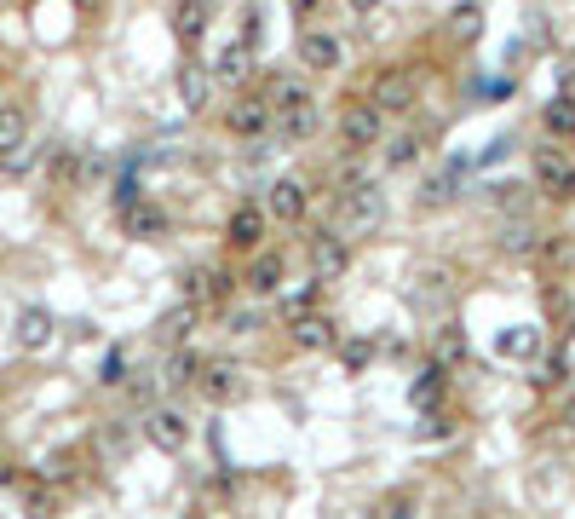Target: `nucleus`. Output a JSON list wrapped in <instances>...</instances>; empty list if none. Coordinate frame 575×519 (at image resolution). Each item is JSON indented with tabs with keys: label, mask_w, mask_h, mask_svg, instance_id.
<instances>
[{
	"label": "nucleus",
	"mask_w": 575,
	"mask_h": 519,
	"mask_svg": "<svg viewBox=\"0 0 575 519\" xmlns=\"http://www.w3.org/2000/svg\"><path fill=\"white\" fill-rule=\"evenodd\" d=\"M529 179H536L547 203H575V156L564 145H552V138L529 156Z\"/></svg>",
	"instance_id": "nucleus-1"
},
{
	"label": "nucleus",
	"mask_w": 575,
	"mask_h": 519,
	"mask_svg": "<svg viewBox=\"0 0 575 519\" xmlns=\"http://www.w3.org/2000/svg\"><path fill=\"white\" fill-rule=\"evenodd\" d=\"M271 98L265 93H242V98H231L224 105V133H236V138H248V145H259L265 138V128H271Z\"/></svg>",
	"instance_id": "nucleus-2"
},
{
	"label": "nucleus",
	"mask_w": 575,
	"mask_h": 519,
	"mask_svg": "<svg viewBox=\"0 0 575 519\" xmlns=\"http://www.w3.org/2000/svg\"><path fill=\"white\" fill-rule=\"evenodd\" d=\"M380 138H386V116L368 105V98H357V105L340 110V145L345 150H375Z\"/></svg>",
	"instance_id": "nucleus-3"
},
{
	"label": "nucleus",
	"mask_w": 575,
	"mask_h": 519,
	"mask_svg": "<svg viewBox=\"0 0 575 519\" xmlns=\"http://www.w3.org/2000/svg\"><path fill=\"white\" fill-rule=\"evenodd\" d=\"M345 64V41L334 29H299V70L305 75H334Z\"/></svg>",
	"instance_id": "nucleus-4"
},
{
	"label": "nucleus",
	"mask_w": 575,
	"mask_h": 519,
	"mask_svg": "<svg viewBox=\"0 0 575 519\" xmlns=\"http://www.w3.org/2000/svg\"><path fill=\"white\" fill-rule=\"evenodd\" d=\"M236 294V271L231 266H196L184 271V301L191 306H224Z\"/></svg>",
	"instance_id": "nucleus-5"
},
{
	"label": "nucleus",
	"mask_w": 575,
	"mask_h": 519,
	"mask_svg": "<svg viewBox=\"0 0 575 519\" xmlns=\"http://www.w3.org/2000/svg\"><path fill=\"white\" fill-rule=\"evenodd\" d=\"M265 237H271V208H259V203H242L231 219H224V243H231L236 254L265 249Z\"/></svg>",
	"instance_id": "nucleus-6"
},
{
	"label": "nucleus",
	"mask_w": 575,
	"mask_h": 519,
	"mask_svg": "<svg viewBox=\"0 0 575 519\" xmlns=\"http://www.w3.org/2000/svg\"><path fill=\"white\" fill-rule=\"evenodd\" d=\"M415 98H420V82L408 70H386L375 87H368V105H375L380 116H408L415 110Z\"/></svg>",
	"instance_id": "nucleus-7"
},
{
	"label": "nucleus",
	"mask_w": 575,
	"mask_h": 519,
	"mask_svg": "<svg viewBox=\"0 0 575 519\" xmlns=\"http://www.w3.org/2000/svg\"><path fill=\"white\" fill-rule=\"evenodd\" d=\"M265 98H271V110L282 116V122H288V116H311V110H317L311 87H305L294 70H277L271 82H265Z\"/></svg>",
	"instance_id": "nucleus-8"
},
{
	"label": "nucleus",
	"mask_w": 575,
	"mask_h": 519,
	"mask_svg": "<svg viewBox=\"0 0 575 519\" xmlns=\"http://www.w3.org/2000/svg\"><path fill=\"white\" fill-rule=\"evenodd\" d=\"M282 283H288V260L277 249H254V266L242 277V289L259 294V301H271V294H282Z\"/></svg>",
	"instance_id": "nucleus-9"
},
{
	"label": "nucleus",
	"mask_w": 575,
	"mask_h": 519,
	"mask_svg": "<svg viewBox=\"0 0 575 519\" xmlns=\"http://www.w3.org/2000/svg\"><path fill=\"white\" fill-rule=\"evenodd\" d=\"M265 208H271V219H282V226H299L305 219V208H311V185H305V179H277L271 185V196H265Z\"/></svg>",
	"instance_id": "nucleus-10"
},
{
	"label": "nucleus",
	"mask_w": 575,
	"mask_h": 519,
	"mask_svg": "<svg viewBox=\"0 0 575 519\" xmlns=\"http://www.w3.org/2000/svg\"><path fill=\"white\" fill-rule=\"evenodd\" d=\"M340 219H345V237H363V231H375V219H380V191L375 185H345L340 196Z\"/></svg>",
	"instance_id": "nucleus-11"
},
{
	"label": "nucleus",
	"mask_w": 575,
	"mask_h": 519,
	"mask_svg": "<svg viewBox=\"0 0 575 519\" xmlns=\"http://www.w3.org/2000/svg\"><path fill=\"white\" fill-rule=\"evenodd\" d=\"M144 438H150L156 450H184V438H191V422H184L179 410L156 405L150 415H144Z\"/></svg>",
	"instance_id": "nucleus-12"
},
{
	"label": "nucleus",
	"mask_w": 575,
	"mask_h": 519,
	"mask_svg": "<svg viewBox=\"0 0 575 519\" xmlns=\"http://www.w3.org/2000/svg\"><path fill=\"white\" fill-rule=\"evenodd\" d=\"M12 335H17V347H24V352H47L58 324H52L47 306H24V312H17V324H12Z\"/></svg>",
	"instance_id": "nucleus-13"
},
{
	"label": "nucleus",
	"mask_w": 575,
	"mask_h": 519,
	"mask_svg": "<svg viewBox=\"0 0 575 519\" xmlns=\"http://www.w3.org/2000/svg\"><path fill=\"white\" fill-rule=\"evenodd\" d=\"M208 70H213V82H219V87H242V82H248V70H254V47H248V41L219 47Z\"/></svg>",
	"instance_id": "nucleus-14"
},
{
	"label": "nucleus",
	"mask_w": 575,
	"mask_h": 519,
	"mask_svg": "<svg viewBox=\"0 0 575 519\" xmlns=\"http://www.w3.org/2000/svg\"><path fill=\"white\" fill-rule=\"evenodd\" d=\"M311 266H317L322 277L345 271V266H352V237H345V231H317V237H311Z\"/></svg>",
	"instance_id": "nucleus-15"
},
{
	"label": "nucleus",
	"mask_w": 575,
	"mask_h": 519,
	"mask_svg": "<svg viewBox=\"0 0 575 519\" xmlns=\"http://www.w3.org/2000/svg\"><path fill=\"white\" fill-rule=\"evenodd\" d=\"M208 24H213V0H179L173 7V35L184 47H196L208 35Z\"/></svg>",
	"instance_id": "nucleus-16"
},
{
	"label": "nucleus",
	"mask_w": 575,
	"mask_h": 519,
	"mask_svg": "<svg viewBox=\"0 0 575 519\" xmlns=\"http://www.w3.org/2000/svg\"><path fill=\"white\" fill-rule=\"evenodd\" d=\"M288 329H294V347H305V352L334 347V324L322 312H288Z\"/></svg>",
	"instance_id": "nucleus-17"
},
{
	"label": "nucleus",
	"mask_w": 575,
	"mask_h": 519,
	"mask_svg": "<svg viewBox=\"0 0 575 519\" xmlns=\"http://www.w3.org/2000/svg\"><path fill=\"white\" fill-rule=\"evenodd\" d=\"M121 231H127V237H138V243H150V237H161V231H168V214H161L156 203H144V196H138V203H127V208H121Z\"/></svg>",
	"instance_id": "nucleus-18"
},
{
	"label": "nucleus",
	"mask_w": 575,
	"mask_h": 519,
	"mask_svg": "<svg viewBox=\"0 0 575 519\" xmlns=\"http://www.w3.org/2000/svg\"><path fill=\"white\" fill-rule=\"evenodd\" d=\"M196 387H201V398H208V405H231V398L242 393V375H236L231 364H201Z\"/></svg>",
	"instance_id": "nucleus-19"
},
{
	"label": "nucleus",
	"mask_w": 575,
	"mask_h": 519,
	"mask_svg": "<svg viewBox=\"0 0 575 519\" xmlns=\"http://www.w3.org/2000/svg\"><path fill=\"white\" fill-rule=\"evenodd\" d=\"M541 133L552 138V145H570V138H575V98H570V93L547 98V110H541Z\"/></svg>",
	"instance_id": "nucleus-20"
},
{
	"label": "nucleus",
	"mask_w": 575,
	"mask_h": 519,
	"mask_svg": "<svg viewBox=\"0 0 575 519\" xmlns=\"http://www.w3.org/2000/svg\"><path fill=\"white\" fill-rule=\"evenodd\" d=\"M213 70L208 64H184L179 70V98H184V105H191V110H208V98H213Z\"/></svg>",
	"instance_id": "nucleus-21"
},
{
	"label": "nucleus",
	"mask_w": 575,
	"mask_h": 519,
	"mask_svg": "<svg viewBox=\"0 0 575 519\" xmlns=\"http://www.w3.org/2000/svg\"><path fill=\"white\" fill-rule=\"evenodd\" d=\"M478 29H484V7H478V0H461V7L443 17L449 41H478Z\"/></svg>",
	"instance_id": "nucleus-22"
},
{
	"label": "nucleus",
	"mask_w": 575,
	"mask_h": 519,
	"mask_svg": "<svg viewBox=\"0 0 575 519\" xmlns=\"http://www.w3.org/2000/svg\"><path fill=\"white\" fill-rule=\"evenodd\" d=\"M196 312H201V306H191V301H184L179 312H168V317H161V324H156V341H161V347H184V341H191V324H196Z\"/></svg>",
	"instance_id": "nucleus-23"
},
{
	"label": "nucleus",
	"mask_w": 575,
	"mask_h": 519,
	"mask_svg": "<svg viewBox=\"0 0 575 519\" xmlns=\"http://www.w3.org/2000/svg\"><path fill=\"white\" fill-rule=\"evenodd\" d=\"M24 138H29V116L17 110V105H0V156L24 150Z\"/></svg>",
	"instance_id": "nucleus-24"
},
{
	"label": "nucleus",
	"mask_w": 575,
	"mask_h": 519,
	"mask_svg": "<svg viewBox=\"0 0 575 519\" xmlns=\"http://www.w3.org/2000/svg\"><path fill=\"white\" fill-rule=\"evenodd\" d=\"M201 375V358L191 352V347H173V358H168V370H161V382L168 387H191Z\"/></svg>",
	"instance_id": "nucleus-25"
},
{
	"label": "nucleus",
	"mask_w": 575,
	"mask_h": 519,
	"mask_svg": "<svg viewBox=\"0 0 575 519\" xmlns=\"http://www.w3.org/2000/svg\"><path fill=\"white\" fill-rule=\"evenodd\" d=\"M386 145V162L392 168H415L420 162V133H397V138H380Z\"/></svg>",
	"instance_id": "nucleus-26"
},
{
	"label": "nucleus",
	"mask_w": 575,
	"mask_h": 519,
	"mask_svg": "<svg viewBox=\"0 0 575 519\" xmlns=\"http://www.w3.org/2000/svg\"><path fill=\"white\" fill-rule=\"evenodd\" d=\"M340 358H345V370H368V364H375V341H352V347H340Z\"/></svg>",
	"instance_id": "nucleus-27"
},
{
	"label": "nucleus",
	"mask_w": 575,
	"mask_h": 519,
	"mask_svg": "<svg viewBox=\"0 0 575 519\" xmlns=\"http://www.w3.org/2000/svg\"><path fill=\"white\" fill-rule=\"evenodd\" d=\"M98 382H105V387H121V382H127V352H110V358H105V375H98Z\"/></svg>",
	"instance_id": "nucleus-28"
},
{
	"label": "nucleus",
	"mask_w": 575,
	"mask_h": 519,
	"mask_svg": "<svg viewBox=\"0 0 575 519\" xmlns=\"http://www.w3.org/2000/svg\"><path fill=\"white\" fill-rule=\"evenodd\" d=\"M254 35H265V17H259V7H248V12H242V41L254 47Z\"/></svg>",
	"instance_id": "nucleus-29"
},
{
	"label": "nucleus",
	"mask_w": 575,
	"mask_h": 519,
	"mask_svg": "<svg viewBox=\"0 0 575 519\" xmlns=\"http://www.w3.org/2000/svg\"><path fill=\"white\" fill-rule=\"evenodd\" d=\"M438 352H449V364H455V358H461L466 347H461V335H443V341H438Z\"/></svg>",
	"instance_id": "nucleus-30"
},
{
	"label": "nucleus",
	"mask_w": 575,
	"mask_h": 519,
	"mask_svg": "<svg viewBox=\"0 0 575 519\" xmlns=\"http://www.w3.org/2000/svg\"><path fill=\"white\" fill-rule=\"evenodd\" d=\"M294 12H299V24H305V17H317V12H322V0H294Z\"/></svg>",
	"instance_id": "nucleus-31"
},
{
	"label": "nucleus",
	"mask_w": 575,
	"mask_h": 519,
	"mask_svg": "<svg viewBox=\"0 0 575 519\" xmlns=\"http://www.w3.org/2000/svg\"><path fill=\"white\" fill-rule=\"evenodd\" d=\"M345 7H352V12H375L380 0H345Z\"/></svg>",
	"instance_id": "nucleus-32"
},
{
	"label": "nucleus",
	"mask_w": 575,
	"mask_h": 519,
	"mask_svg": "<svg viewBox=\"0 0 575 519\" xmlns=\"http://www.w3.org/2000/svg\"><path fill=\"white\" fill-rule=\"evenodd\" d=\"M0 468H7V445H0ZM0 485H7V473H0Z\"/></svg>",
	"instance_id": "nucleus-33"
},
{
	"label": "nucleus",
	"mask_w": 575,
	"mask_h": 519,
	"mask_svg": "<svg viewBox=\"0 0 575 519\" xmlns=\"http://www.w3.org/2000/svg\"><path fill=\"white\" fill-rule=\"evenodd\" d=\"M75 7H98V0H75Z\"/></svg>",
	"instance_id": "nucleus-34"
}]
</instances>
